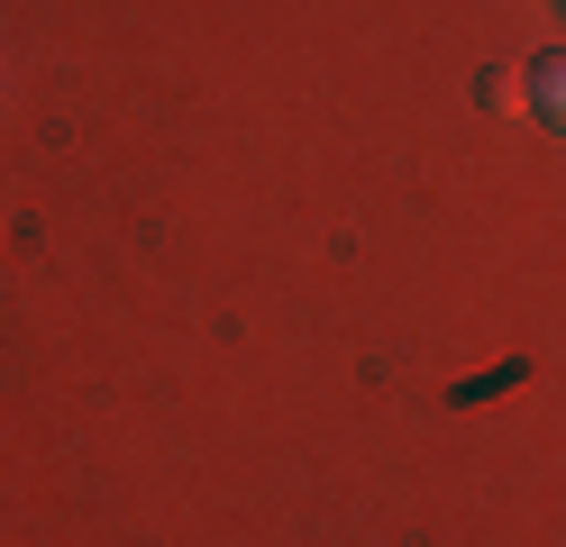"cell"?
Here are the masks:
<instances>
[{"label": "cell", "mask_w": 566, "mask_h": 547, "mask_svg": "<svg viewBox=\"0 0 566 547\" xmlns=\"http://www.w3.org/2000/svg\"><path fill=\"white\" fill-rule=\"evenodd\" d=\"M475 101H484V109H530V83H521V73H484Z\"/></svg>", "instance_id": "obj_2"}, {"label": "cell", "mask_w": 566, "mask_h": 547, "mask_svg": "<svg viewBox=\"0 0 566 547\" xmlns=\"http://www.w3.org/2000/svg\"><path fill=\"white\" fill-rule=\"evenodd\" d=\"M521 83H530V119H539V128H557V137H566V46H548L539 64L521 73Z\"/></svg>", "instance_id": "obj_1"}]
</instances>
